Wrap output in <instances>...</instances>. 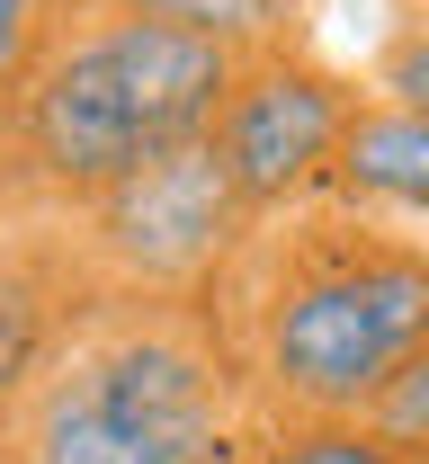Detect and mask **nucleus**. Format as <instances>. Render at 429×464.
Returning a JSON list of instances; mask_svg holds the SVG:
<instances>
[{
  "label": "nucleus",
  "instance_id": "obj_12",
  "mask_svg": "<svg viewBox=\"0 0 429 464\" xmlns=\"http://www.w3.org/2000/svg\"><path fill=\"white\" fill-rule=\"evenodd\" d=\"M375 420L394 429V438H412V447H429V340H421V357L403 366V384L375 402Z\"/></svg>",
  "mask_w": 429,
  "mask_h": 464
},
{
  "label": "nucleus",
  "instance_id": "obj_10",
  "mask_svg": "<svg viewBox=\"0 0 429 464\" xmlns=\"http://www.w3.org/2000/svg\"><path fill=\"white\" fill-rule=\"evenodd\" d=\"M367 90H375V99H394V108H421L429 116V0L385 36V45H375Z\"/></svg>",
  "mask_w": 429,
  "mask_h": 464
},
{
  "label": "nucleus",
  "instance_id": "obj_2",
  "mask_svg": "<svg viewBox=\"0 0 429 464\" xmlns=\"http://www.w3.org/2000/svg\"><path fill=\"white\" fill-rule=\"evenodd\" d=\"M259 429L215 295H99L0 411V464H250Z\"/></svg>",
  "mask_w": 429,
  "mask_h": 464
},
{
  "label": "nucleus",
  "instance_id": "obj_4",
  "mask_svg": "<svg viewBox=\"0 0 429 464\" xmlns=\"http://www.w3.org/2000/svg\"><path fill=\"white\" fill-rule=\"evenodd\" d=\"M63 232L108 295H215L250 241V206L233 197L215 143H188L99 188L90 206H63Z\"/></svg>",
  "mask_w": 429,
  "mask_h": 464
},
{
  "label": "nucleus",
  "instance_id": "obj_6",
  "mask_svg": "<svg viewBox=\"0 0 429 464\" xmlns=\"http://www.w3.org/2000/svg\"><path fill=\"white\" fill-rule=\"evenodd\" d=\"M99 295L108 286L81 268L63 215H45V224H27V232L0 241V411L45 375V357L72 340V322H81Z\"/></svg>",
  "mask_w": 429,
  "mask_h": 464
},
{
  "label": "nucleus",
  "instance_id": "obj_5",
  "mask_svg": "<svg viewBox=\"0 0 429 464\" xmlns=\"http://www.w3.org/2000/svg\"><path fill=\"white\" fill-rule=\"evenodd\" d=\"M358 108H367V90L340 63H322L313 45L242 54L233 99H224V116H215L206 143H215V161L233 179V197L250 206V224L322 197V179L340 161V134H349Z\"/></svg>",
  "mask_w": 429,
  "mask_h": 464
},
{
  "label": "nucleus",
  "instance_id": "obj_3",
  "mask_svg": "<svg viewBox=\"0 0 429 464\" xmlns=\"http://www.w3.org/2000/svg\"><path fill=\"white\" fill-rule=\"evenodd\" d=\"M233 72H242V54L197 27L72 0L0 116V170L45 215L90 206L99 188L134 179L143 161L206 143L233 99Z\"/></svg>",
  "mask_w": 429,
  "mask_h": 464
},
{
  "label": "nucleus",
  "instance_id": "obj_7",
  "mask_svg": "<svg viewBox=\"0 0 429 464\" xmlns=\"http://www.w3.org/2000/svg\"><path fill=\"white\" fill-rule=\"evenodd\" d=\"M322 197L429 232V116L394 108V99L367 90V108L349 116V134H340V161H331V179H322Z\"/></svg>",
  "mask_w": 429,
  "mask_h": 464
},
{
  "label": "nucleus",
  "instance_id": "obj_1",
  "mask_svg": "<svg viewBox=\"0 0 429 464\" xmlns=\"http://www.w3.org/2000/svg\"><path fill=\"white\" fill-rule=\"evenodd\" d=\"M215 313L268 429L367 420L429 340V232L305 197L250 224Z\"/></svg>",
  "mask_w": 429,
  "mask_h": 464
},
{
  "label": "nucleus",
  "instance_id": "obj_11",
  "mask_svg": "<svg viewBox=\"0 0 429 464\" xmlns=\"http://www.w3.org/2000/svg\"><path fill=\"white\" fill-rule=\"evenodd\" d=\"M63 9H72V0H0V116H9V99H18V81L36 72L45 36L63 27Z\"/></svg>",
  "mask_w": 429,
  "mask_h": 464
},
{
  "label": "nucleus",
  "instance_id": "obj_8",
  "mask_svg": "<svg viewBox=\"0 0 429 464\" xmlns=\"http://www.w3.org/2000/svg\"><path fill=\"white\" fill-rule=\"evenodd\" d=\"M108 9H143V18H171V27H197L233 54H268V45H305L313 0H108Z\"/></svg>",
  "mask_w": 429,
  "mask_h": 464
},
{
  "label": "nucleus",
  "instance_id": "obj_9",
  "mask_svg": "<svg viewBox=\"0 0 429 464\" xmlns=\"http://www.w3.org/2000/svg\"><path fill=\"white\" fill-rule=\"evenodd\" d=\"M250 464H429V447L394 438L367 411V420H278V429H259Z\"/></svg>",
  "mask_w": 429,
  "mask_h": 464
}]
</instances>
